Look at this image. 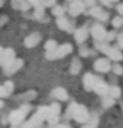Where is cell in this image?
<instances>
[{
  "mask_svg": "<svg viewBox=\"0 0 123 128\" xmlns=\"http://www.w3.org/2000/svg\"><path fill=\"white\" fill-rule=\"evenodd\" d=\"M115 101H116V100H115L113 96H110V94H106V96L101 98V104H103V108H110V106H113Z\"/></svg>",
  "mask_w": 123,
  "mask_h": 128,
  "instance_id": "cell-18",
  "label": "cell"
},
{
  "mask_svg": "<svg viewBox=\"0 0 123 128\" xmlns=\"http://www.w3.org/2000/svg\"><path fill=\"white\" fill-rule=\"evenodd\" d=\"M56 52H58V59L59 58H64V56H68V54H71V52H72V46L68 44V42H66V44H61Z\"/></svg>",
  "mask_w": 123,
  "mask_h": 128,
  "instance_id": "cell-14",
  "label": "cell"
},
{
  "mask_svg": "<svg viewBox=\"0 0 123 128\" xmlns=\"http://www.w3.org/2000/svg\"><path fill=\"white\" fill-rule=\"evenodd\" d=\"M103 12H104L103 8H101L100 5H96V7H93V8H90V12H88V14H90L91 17H94V19L98 20L100 17H101V14H103Z\"/></svg>",
  "mask_w": 123,
  "mask_h": 128,
  "instance_id": "cell-19",
  "label": "cell"
},
{
  "mask_svg": "<svg viewBox=\"0 0 123 128\" xmlns=\"http://www.w3.org/2000/svg\"><path fill=\"white\" fill-rule=\"evenodd\" d=\"M110 88H111V86H108V83H106V81L100 79V81L96 83V86H94V90H93V91H94L96 94H100L101 98H103V96L110 94Z\"/></svg>",
  "mask_w": 123,
  "mask_h": 128,
  "instance_id": "cell-10",
  "label": "cell"
},
{
  "mask_svg": "<svg viewBox=\"0 0 123 128\" xmlns=\"http://www.w3.org/2000/svg\"><path fill=\"white\" fill-rule=\"evenodd\" d=\"M29 111H30V104H27V103L20 104V108L10 111V115H8L10 125H12V126H22V125L26 123V115Z\"/></svg>",
  "mask_w": 123,
  "mask_h": 128,
  "instance_id": "cell-2",
  "label": "cell"
},
{
  "mask_svg": "<svg viewBox=\"0 0 123 128\" xmlns=\"http://www.w3.org/2000/svg\"><path fill=\"white\" fill-rule=\"evenodd\" d=\"M98 126V116L96 115H93L90 118V122L86 123V125H83V128H96Z\"/></svg>",
  "mask_w": 123,
  "mask_h": 128,
  "instance_id": "cell-23",
  "label": "cell"
},
{
  "mask_svg": "<svg viewBox=\"0 0 123 128\" xmlns=\"http://www.w3.org/2000/svg\"><path fill=\"white\" fill-rule=\"evenodd\" d=\"M108 19H110V14H108V12H106V10H104V12L101 14V17H100V19H98V20H100V24H103V22H106V20H108Z\"/></svg>",
  "mask_w": 123,
  "mask_h": 128,
  "instance_id": "cell-29",
  "label": "cell"
},
{
  "mask_svg": "<svg viewBox=\"0 0 123 128\" xmlns=\"http://www.w3.org/2000/svg\"><path fill=\"white\" fill-rule=\"evenodd\" d=\"M64 118H66V120L72 118L74 122L81 123V125H86V123L90 122L91 115H90V111H88V108H86V106H83V104H78V103H71V106L68 108Z\"/></svg>",
  "mask_w": 123,
  "mask_h": 128,
  "instance_id": "cell-1",
  "label": "cell"
},
{
  "mask_svg": "<svg viewBox=\"0 0 123 128\" xmlns=\"http://www.w3.org/2000/svg\"><path fill=\"white\" fill-rule=\"evenodd\" d=\"M84 5L88 7V8H93V7H96V0H83Z\"/></svg>",
  "mask_w": 123,
  "mask_h": 128,
  "instance_id": "cell-30",
  "label": "cell"
},
{
  "mask_svg": "<svg viewBox=\"0 0 123 128\" xmlns=\"http://www.w3.org/2000/svg\"><path fill=\"white\" fill-rule=\"evenodd\" d=\"M88 36H90V29L88 27H79V29L74 30V39H76V42L79 46L84 44V40L88 39Z\"/></svg>",
  "mask_w": 123,
  "mask_h": 128,
  "instance_id": "cell-9",
  "label": "cell"
},
{
  "mask_svg": "<svg viewBox=\"0 0 123 128\" xmlns=\"http://www.w3.org/2000/svg\"><path fill=\"white\" fill-rule=\"evenodd\" d=\"M51 96L56 101H66V100H68V91H66L64 88H56V90H52Z\"/></svg>",
  "mask_w": 123,
  "mask_h": 128,
  "instance_id": "cell-12",
  "label": "cell"
},
{
  "mask_svg": "<svg viewBox=\"0 0 123 128\" xmlns=\"http://www.w3.org/2000/svg\"><path fill=\"white\" fill-rule=\"evenodd\" d=\"M90 34L94 37L96 42H106V36H108V30L104 29L103 24H93V27L90 29Z\"/></svg>",
  "mask_w": 123,
  "mask_h": 128,
  "instance_id": "cell-3",
  "label": "cell"
},
{
  "mask_svg": "<svg viewBox=\"0 0 123 128\" xmlns=\"http://www.w3.org/2000/svg\"><path fill=\"white\" fill-rule=\"evenodd\" d=\"M12 128H22V126H12Z\"/></svg>",
  "mask_w": 123,
  "mask_h": 128,
  "instance_id": "cell-36",
  "label": "cell"
},
{
  "mask_svg": "<svg viewBox=\"0 0 123 128\" xmlns=\"http://www.w3.org/2000/svg\"><path fill=\"white\" fill-rule=\"evenodd\" d=\"M22 64H24V61H22V59H15V61L10 64V66L4 68V72H5L7 76H10L12 72H15V71H19V69H20V66H22Z\"/></svg>",
  "mask_w": 123,
  "mask_h": 128,
  "instance_id": "cell-13",
  "label": "cell"
},
{
  "mask_svg": "<svg viewBox=\"0 0 123 128\" xmlns=\"http://www.w3.org/2000/svg\"><path fill=\"white\" fill-rule=\"evenodd\" d=\"M100 4H101V5H104V7H110L111 4H113V0H100Z\"/></svg>",
  "mask_w": 123,
  "mask_h": 128,
  "instance_id": "cell-33",
  "label": "cell"
},
{
  "mask_svg": "<svg viewBox=\"0 0 123 128\" xmlns=\"http://www.w3.org/2000/svg\"><path fill=\"white\" fill-rule=\"evenodd\" d=\"M115 37L118 39V36H116V32H115V30L108 32V36H106V42H110V40H113V39H115Z\"/></svg>",
  "mask_w": 123,
  "mask_h": 128,
  "instance_id": "cell-31",
  "label": "cell"
},
{
  "mask_svg": "<svg viewBox=\"0 0 123 128\" xmlns=\"http://www.w3.org/2000/svg\"><path fill=\"white\" fill-rule=\"evenodd\" d=\"M94 47H96L98 51L104 52V54L110 51V46H108V42H96V44H94Z\"/></svg>",
  "mask_w": 123,
  "mask_h": 128,
  "instance_id": "cell-24",
  "label": "cell"
},
{
  "mask_svg": "<svg viewBox=\"0 0 123 128\" xmlns=\"http://www.w3.org/2000/svg\"><path fill=\"white\" fill-rule=\"evenodd\" d=\"M68 2H69V4H71V2H74V0H68Z\"/></svg>",
  "mask_w": 123,
  "mask_h": 128,
  "instance_id": "cell-37",
  "label": "cell"
},
{
  "mask_svg": "<svg viewBox=\"0 0 123 128\" xmlns=\"http://www.w3.org/2000/svg\"><path fill=\"white\" fill-rule=\"evenodd\" d=\"M98 81H100V78H96L94 74H91V72H86V74H84V78H83V86H84V90L93 91Z\"/></svg>",
  "mask_w": 123,
  "mask_h": 128,
  "instance_id": "cell-6",
  "label": "cell"
},
{
  "mask_svg": "<svg viewBox=\"0 0 123 128\" xmlns=\"http://www.w3.org/2000/svg\"><path fill=\"white\" fill-rule=\"evenodd\" d=\"M49 128H71V126L64 125V123H58V125H49Z\"/></svg>",
  "mask_w": 123,
  "mask_h": 128,
  "instance_id": "cell-32",
  "label": "cell"
},
{
  "mask_svg": "<svg viewBox=\"0 0 123 128\" xmlns=\"http://www.w3.org/2000/svg\"><path fill=\"white\" fill-rule=\"evenodd\" d=\"M64 12H66V8H64V7H61V5H56V7H52V8H51V14L56 17V19L64 17Z\"/></svg>",
  "mask_w": 123,
  "mask_h": 128,
  "instance_id": "cell-17",
  "label": "cell"
},
{
  "mask_svg": "<svg viewBox=\"0 0 123 128\" xmlns=\"http://www.w3.org/2000/svg\"><path fill=\"white\" fill-rule=\"evenodd\" d=\"M84 8H86V5H84L83 0H74V2H71V4L68 5V14L72 15V17H76V15L84 12Z\"/></svg>",
  "mask_w": 123,
  "mask_h": 128,
  "instance_id": "cell-5",
  "label": "cell"
},
{
  "mask_svg": "<svg viewBox=\"0 0 123 128\" xmlns=\"http://www.w3.org/2000/svg\"><path fill=\"white\" fill-rule=\"evenodd\" d=\"M79 54H81L83 58H88V56L91 54V49H88V47H81V49H79Z\"/></svg>",
  "mask_w": 123,
  "mask_h": 128,
  "instance_id": "cell-27",
  "label": "cell"
},
{
  "mask_svg": "<svg viewBox=\"0 0 123 128\" xmlns=\"http://www.w3.org/2000/svg\"><path fill=\"white\" fill-rule=\"evenodd\" d=\"M59 44L54 40V39H51V40H47L46 42V52H52V51H58Z\"/></svg>",
  "mask_w": 123,
  "mask_h": 128,
  "instance_id": "cell-21",
  "label": "cell"
},
{
  "mask_svg": "<svg viewBox=\"0 0 123 128\" xmlns=\"http://www.w3.org/2000/svg\"><path fill=\"white\" fill-rule=\"evenodd\" d=\"M42 7H56V0H42Z\"/></svg>",
  "mask_w": 123,
  "mask_h": 128,
  "instance_id": "cell-28",
  "label": "cell"
},
{
  "mask_svg": "<svg viewBox=\"0 0 123 128\" xmlns=\"http://www.w3.org/2000/svg\"><path fill=\"white\" fill-rule=\"evenodd\" d=\"M0 61H2V66H4V68L10 66V64L15 61V51H14V49H4Z\"/></svg>",
  "mask_w": 123,
  "mask_h": 128,
  "instance_id": "cell-8",
  "label": "cell"
},
{
  "mask_svg": "<svg viewBox=\"0 0 123 128\" xmlns=\"http://www.w3.org/2000/svg\"><path fill=\"white\" fill-rule=\"evenodd\" d=\"M113 72H115V74H116V76H122L123 74V66L122 64H113Z\"/></svg>",
  "mask_w": 123,
  "mask_h": 128,
  "instance_id": "cell-26",
  "label": "cell"
},
{
  "mask_svg": "<svg viewBox=\"0 0 123 128\" xmlns=\"http://www.w3.org/2000/svg\"><path fill=\"white\" fill-rule=\"evenodd\" d=\"M79 71H81V61H79V59H74V61L71 62L69 72H71V74H78Z\"/></svg>",
  "mask_w": 123,
  "mask_h": 128,
  "instance_id": "cell-20",
  "label": "cell"
},
{
  "mask_svg": "<svg viewBox=\"0 0 123 128\" xmlns=\"http://www.w3.org/2000/svg\"><path fill=\"white\" fill-rule=\"evenodd\" d=\"M110 96H113L115 100H118L122 96V88L120 86H111L110 88Z\"/></svg>",
  "mask_w": 123,
  "mask_h": 128,
  "instance_id": "cell-22",
  "label": "cell"
},
{
  "mask_svg": "<svg viewBox=\"0 0 123 128\" xmlns=\"http://www.w3.org/2000/svg\"><path fill=\"white\" fill-rule=\"evenodd\" d=\"M122 110H123V104H122Z\"/></svg>",
  "mask_w": 123,
  "mask_h": 128,
  "instance_id": "cell-38",
  "label": "cell"
},
{
  "mask_svg": "<svg viewBox=\"0 0 123 128\" xmlns=\"http://www.w3.org/2000/svg\"><path fill=\"white\" fill-rule=\"evenodd\" d=\"M111 69H113V64L108 58H101L94 61V71H98V72L104 74V72H110Z\"/></svg>",
  "mask_w": 123,
  "mask_h": 128,
  "instance_id": "cell-4",
  "label": "cell"
},
{
  "mask_svg": "<svg viewBox=\"0 0 123 128\" xmlns=\"http://www.w3.org/2000/svg\"><path fill=\"white\" fill-rule=\"evenodd\" d=\"M118 47H120V49H123V34H120V36H118Z\"/></svg>",
  "mask_w": 123,
  "mask_h": 128,
  "instance_id": "cell-34",
  "label": "cell"
},
{
  "mask_svg": "<svg viewBox=\"0 0 123 128\" xmlns=\"http://www.w3.org/2000/svg\"><path fill=\"white\" fill-rule=\"evenodd\" d=\"M10 93H14V83L12 81H5L2 84V88H0V94H2V98H7Z\"/></svg>",
  "mask_w": 123,
  "mask_h": 128,
  "instance_id": "cell-15",
  "label": "cell"
},
{
  "mask_svg": "<svg viewBox=\"0 0 123 128\" xmlns=\"http://www.w3.org/2000/svg\"><path fill=\"white\" fill-rule=\"evenodd\" d=\"M111 26L115 27V29L123 27V17H122V15H118V17H115V19H111Z\"/></svg>",
  "mask_w": 123,
  "mask_h": 128,
  "instance_id": "cell-25",
  "label": "cell"
},
{
  "mask_svg": "<svg viewBox=\"0 0 123 128\" xmlns=\"http://www.w3.org/2000/svg\"><path fill=\"white\" fill-rule=\"evenodd\" d=\"M106 58L110 61H113L115 64H120L123 61V52L120 47H110V51L106 52Z\"/></svg>",
  "mask_w": 123,
  "mask_h": 128,
  "instance_id": "cell-7",
  "label": "cell"
},
{
  "mask_svg": "<svg viewBox=\"0 0 123 128\" xmlns=\"http://www.w3.org/2000/svg\"><path fill=\"white\" fill-rule=\"evenodd\" d=\"M116 10H118V14L123 17V4H118V5H116Z\"/></svg>",
  "mask_w": 123,
  "mask_h": 128,
  "instance_id": "cell-35",
  "label": "cell"
},
{
  "mask_svg": "<svg viewBox=\"0 0 123 128\" xmlns=\"http://www.w3.org/2000/svg\"><path fill=\"white\" fill-rule=\"evenodd\" d=\"M40 39H42V36H40L39 32H34V34H30V36L26 37L24 46H26V47H36V46L40 42Z\"/></svg>",
  "mask_w": 123,
  "mask_h": 128,
  "instance_id": "cell-11",
  "label": "cell"
},
{
  "mask_svg": "<svg viewBox=\"0 0 123 128\" xmlns=\"http://www.w3.org/2000/svg\"><path fill=\"white\" fill-rule=\"evenodd\" d=\"M56 26H58L61 30H72V27H71L72 24H71L68 19H66V17H61V19H58V20H56ZM72 32H74V30H72Z\"/></svg>",
  "mask_w": 123,
  "mask_h": 128,
  "instance_id": "cell-16",
  "label": "cell"
}]
</instances>
